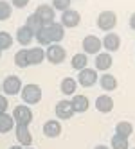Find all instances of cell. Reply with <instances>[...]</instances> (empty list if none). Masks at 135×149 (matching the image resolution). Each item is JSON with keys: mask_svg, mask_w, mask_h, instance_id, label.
<instances>
[{"mask_svg": "<svg viewBox=\"0 0 135 149\" xmlns=\"http://www.w3.org/2000/svg\"><path fill=\"white\" fill-rule=\"evenodd\" d=\"M29 4V0H11V6H15L16 9H24Z\"/></svg>", "mask_w": 135, "mask_h": 149, "instance_id": "1f68e13d", "label": "cell"}, {"mask_svg": "<svg viewBox=\"0 0 135 149\" xmlns=\"http://www.w3.org/2000/svg\"><path fill=\"white\" fill-rule=\"evenodd\" d=\"M15 127V119L13 115H7V113H2L0 115V133H7Z\"/></svg>", "mask_w": 135, "mask_h": 149, "instance_id": "603a6c76", "label": "cell"}, {"mask_svg": "<svg viewBox=\"0 0 135 149\" xmlns=\"http://www.w3.org/2000/svg\"><path fill=\"white\" fill-rule=\"evenodd\" d=\"M33 40H34V34H33V31H31L29 27L22 25V27L16 29V41H18L20 45L27 47V45H31V41H33Z\"/></svg>", "mask_w": 135, "mask_h": 149, "instance_id": "5bb4252c", "label": "cell"}, {"mask_svg": "<svg viewBox=\"0 0 135 149\" xmlns=\"http://www.w3.org/2000/svg\"><path fill=\"white\" fill-rule=\"evenodd\" d=\"M2 92L6 95H16L22 92V81L18 76H7L2 83Z\"/></svg>", "mask_w": 135, "mask_h": 149, "instance_id": "52a82bcc", "label": "cell"}, {"mask_svg": "<svg viewBox=\"0 0 135 149\" xmlns=\"http://www.w3.org/2000/svg\"><path fill=\"white\" fill-rule=\"evenodd\" d=\"M70 65H72V68L74 70H83V68H87V65H88V58H87V54L85 52H79V54H74L72 56V59H70Z\"/></svg>", "mask_w": 135, "mask_h": 149, "instance_id": "44dd1931", "label": "cell"}, {"mask_svg": "<svg viewBox=\"0 0 135 149\" xmlns=\"http://www.w3.org/2000/svg\"><path fill=\"white\" fill-rule=\"evenodd\" d=\"M24 149H33V147H24Z\"/></svg>", "mask_w": 135, "mask_h": 149, "instance_id": "8d00e7d4", "label": "cell"}, {"mask_svg": "<svg viewBox=\"0 0 135 149\" xmlns=\"http://www.w3.org/2000/svg\"><path fill=\"white\" fill-rule=\"evenodd\" d=\"M94 149H108V147H106V146H96Z\"/></svg>", "mask_w": 135, "mask_h": 149, "instance_id": "e575fe53", "label": "cell"}, {"mask_svg": "<svg viewBox=\"0 0 135 149\" xmlns=\"http://www.w3.org/2000/svg\"><path fill=\"white\" fill-rule=\"evenodd\" d=\"M47 31H49V36H50V41H52V43H59V41L65 38V27L59 22H54L52 25H49Z\"/></svg>", "mask_w": 135, "mask_h": 149, "instance_id": "9a60e30c", "label": "cell"}, {"mask_svg": "<svg viewBox=\"0 0 135 149\" xmlns=\"http://www.w3.org/2000/svg\"><path fill=\"white\" fill-rule=\"evenodd\" d=\"M96 108L101 113H110L113 110V99L110 97V95H106V93L99 95V97L96 99Z\"/></svg>", "mask_w": 135, "mask_h": 149, "instance_id": "e0dca14e", "label": "cell"}, {"mask_svg": "<svg viewBox=\"0 0 135 149\" xmlns=\"http://www.w3.org/2000/svg\"><path fill=\"white\" fill-rule=\"evenodd\" d=\"M56 115H58V119H63V120L70 119V117L74 115V110H72L70 101H59L56 104Z\"/></svg>", "mask_w": 135, "mask_h": 149, "instance_id": "2e32d148", "label": "cell"}, {"mask_svg": "<svg viewBox=\"0 0 135 149\" xmlns=\"http://www.w3.org/2000/svg\"><path fill=\"white\" fill-rule=\"evenodd\" d=\"M70 2L72 0H52V7L54 11H67V9H70Z\"/></svg>", "mask_w": 135, "mask_h": 149, "instance_id": "4dcf8cb0", "label": "cell"}, {"mask_svg": "<svg viewBox=\"0 0 135 149\" xmlns=\"http://www.w3.org/2000/svg\"><path fill=\"white\" fill-rule=\"evenodd\" d=\"M112 63H113V59H112V54H108V52H99L94 59L96 70H101V72H106L112 67Z\"/></svg>", "mask_w": 135, "mask_h": 149, "instance_id": "7c38bea8", "label": "cell"}, {"mask_svg": "<svg viewBox=\"0 0 135 149\" xmlns=\"http://www.w3.org/2000/svg\"><path fill=\"white\" fill-rule=\"evenodd\" d=\"M70 104H72V110H74V113H83V111H87L88 106H90V102H88V99H87V95H79V93L72 95Z\"/></svg>", "mask_w": 135, "mask_h": 149, "instance_id": "4fadbf2b", "label": "cell"}, {"mask_svg": "<svg viewBox=\"0 0 135 149\" xmlns=\"http://www.w3.org/2000/svg\"><path fill=\"white\" fill-rule=\"evenodd\" d=\"M25 27H29L31 31H33V34H36L38 33V31H41V29H43L45 25L43 24H41L40 22V18L33 13V15H31V16H27V22H25Z\"/></svg>", "mask_w": 135, "mask_h": 149, "instance_id": "484cf974", "label": "cell"}, {"mask_svg": "<svg viewBox=\"0 0 135 149\" xmlns=\"http://www.w3.org/2000/svg\"><path fill=\"white\" fill-rule=\"evenodd\" d=\"M34 15H36V16L40 18V22L43 24L45 27L52 25V24L56 22V11H54V7H52V6L41 4V6H38V7H36Z\"/></svg>", "mask_w": 135, "mask_h": 149, "instance_id": "7a4b0ae2", "label": "cell"}, {"mask_svg": "<svg viewBox=\"0 0 135 149\" xmlns=\"http://www.w3.org/2000/svg\"><path fill=\"white\" fill-rule=\"evenodd\" d=\"M13 119H15V124H18V126H29L33 122V111H31L29 106L20 104L13 111Z\"/></svg>", "mask_w": 135, "mask_h": 149, "instance_id": "277c9868", "label": "cell"}, {"mask_svg": "<svg viewBox=\"0 0 135 149\" xmlns=\"http://www.w3.org/2000/svg\"><path fill=\"white\" fill-rule=\"evenodd\" d=\"M110 146H112V149H128V138L113 135L110 140Z\"/></svg>", "mask_w": 135, "mask_h": 149, "instance_id": "f1b7e54d", "label": "cell"}, {"mask_svg": "<svg viewBox=\"0 0 135 149\" xmlns=\"http://www.w3.org/2000/svg\"><path fill=\"white\" fill-rule=\"evenodd\" d=\"M20 95H22V99H24L25 104H36V102L41 101V88H40V84L29 83V84H25V86H22Z\"/></svg>", "mask_w": 135, "mask_h": 149, "instance_id": "6da1fadb", "label": "cell"}, {"mask_svg": "<svg viewBox=\"0 0 135 149\" xmlns=\"http://www.w3.org/2000/svg\"><path fill=\"white\" fill-rule=\"evenodd\" d=\"M121 47V38L119 34L115 33H106V36L103 38V49H106L108 54H112V52H117Z\"/></svg>", "mask_w": 135, "mask_h": 149, "instance_id": "30bf717a", "label": "cell"}, {"mask_svg": "<svg viewBox=\"0 0 135 149\" xmlns=\"http://www.w3.org/2000/svg\"><path fill=\"white\" fill-rule=\"evenodd\" d=\"M133 149H135V147H133Z\"/></svg>", "mask_w": 135, "mask_h": 149, "instance_id": "ab89813d", "label": "cell"}, {"mask_svg": "<svg viewBox=\"0 0 135 149\" xmlns=\"http://www.w3.org/2000/svg\"><path fill=\"white\" fill-rule=\"evenodd\" d=\"M99 83H101V88L106 90V92H113V90H117V86H119L115 76H112V74H108V72H105V74L101 76Z\"/></svg>", "mask_w": 135, "mask_h": 149, "instance_id": "d6986e66", "label": "cell"}, {"mask_svg": "<svg viewBox=\"0 0 135 149\" xmlns=\"http://www.w3.org/2000/svg\"><path fill=\"white\" fill-rule=\"evenodd\" d=\"M115 25H117V15L113 11H103L97 16V27L105 33H110L112 29H115Z\"/></svg>", "mask_w": 135, "mask_h": 149, "instance_id": "5b68a950", "label": "cell"}, {"mask_svg": "<svg viewBox=\"0 0 135 149\" xmlns=\"http://www.w3.org/2000/svg\"><path fill=\"white\" fill-rule=\"evenodd\" d=\"M0 56H2V49H0Z\"/></svg>", "mask_w": 135, "mask_h": 149, "instance_id": "f35d334b", "label": "cell"}, {"mask_svg": "<svg viewBox=\"0 0 135 149\" xmlns=\"http://www.w3.org/2000/svg\"><path fill=\"white\" fill-rule=\"evenodd\" d=\"M13 36L6 33V31H0V49L2 50H7V49H11L13 47Z\"/></svg>", "mask_w": 135, "mask_h": 149, "instance_id": "f546056e", "label": "cell"}, {"mask_svg": "<svg viewBox=\"0 0 135 149\" xmlns=\"http://www.w3.org/2000/svg\"><path fill=\"white\" fill-rule=\"evenodd\" d=\"M81 22V15L76 11V9H67V11L61 13V20H59V24L63 25L65 29H74L78 27Z\"/></svg>", "mask_w": 135, "mask_h": 149, "instance_id": "8992f818", "label": "cell"}, {"mask_svg": "<svg viewBox=\"0 0 135 149\" xmlns=\"http://www.w3.org/2000/svg\"><path fill=\"white\" fill-rule=\"evenodd\" d=\"M7 99L4 97V95H0V115H2V113H6L7 111Z\"/></svg>", "mask_w": 135, "mask_h": 149, "instance_id": "d6a6232c", "label": "cell"}, {"mask_svg": "<svg viewBox=\"0 0 135 149\" xmlns=\"http://www.w3.org/2000/svg\"><path fill=\"white\" fill-rule=\"evenodd\" d=\"M15 65L18 68L29 67V50L27 49H22V50H18L16 54H15Z\"/></svg>", "mask_w": 135, "mask_h": 149, "instance_id": "d4e9b609", "label": "cell"}, {"mask_svg": "<svg viewBox=\"0 0 135 149\" xmlns=\"http://www.w3.org/2000/svg\"><path fill=\"white\" fill-rule=\"evenodd\" d=\"M0 92H2V84H0Z\"/></svg>", "mask_w": 135, "mask_h": 149, "instance_id": "74e56055", "label": "cell"}, {"mask_svg": "<svg viewBox=\"0 0 135 149\" xmlns=\"http://www.w3.org/2000/svg\"><path fill=\"white\" fill-rule=\"evenodd\" d=\"M130 29H133V31H135V13L130 16Z\"/></svg>", "mask_w": 135, "mask_h": 149, "instance_id": "836d02e7", "label": "cell"}, {"mask_svg": "<svg viewBox=\"0 0 135 149\" xmlns=\"http://www.w3.org/2000/svg\"><path fill=\"white\" fill-rule=\"evenodd\" d=\"M13 13V6L6 2V0H0V22H6V20L11 18Z\"/></svg>", "mask_w": 135, "mask_h": 149, "instance_id": "83f0119b", "label": "cell"}, {"mask_svg": "<svg viewBox=\"0 0 135 149\" xmlns=\"http://www.w3.org/2000/svg\"><path fill=\"white\" fill-rule=\"evenodd\" d=\"M9 149H24L22 146H13V147H9Z\"/></svg>", "mask_w": 135, "mask_h": 149, "instance_id": "d590c367", "label": "cell"}, {"mask_svg": "<svg viewBox=\"0 0 135 149\" xmlns=\"http://www.w3.org/2000/svg\"><path fill=\"white\" fill-rule=\"evenodd\" d=\"M97 72L94 68H83L79 72V76H78V83L81 84V86H85V88H90V86H94V84L97 83Z\"/></svg>", "mask_w": 135, "mask_h": 149, "instance_id": "9c48e42d", "label": "cell"}, {"mask_svg": "<svg viewBox=\"0 0 135 149\" xmlns=\"http://www.w3.org/2000/svg\"><path fill=\"white\" fill-rule=\"evenodd\" d=\"M132 133H133V126H132L130 122H126V120L117 122V126H115V135L124 136V138H130Z\"/></svg>", "mask_w": 135, "mask_h": 149, "instance_id": "cb8c5ba5", "label": "cell"}, {"mask_svg": "<svg viewBox=\"0 0 135 149\" xmlns=\"http://www.w3.org/2000/svg\"><path fill=\"white\" fill-rule=\"evenodd\" d=\"M76 90H78V81L72 79V77H65L61 81V92L65 95H76Z\"/></svg>", "mask_w": 135, "mask_h": 149, "instance_id": "7402d4cb", "label": "cell"}, {"mask_svg": "<svg viewBox=\"0 0 135 149\" xmlns=\"http://www.w3.org/2000/svg\"><path fill=\"white\" fill-rule=\"evenodd\" d=\"M43 135L49 138H56L61 135V124L59 120H47L43 124Z\"/></svg>", "mask_w": 135, "mask_h": 149, "instance_id": "ac0fdd59", "label": "cell"}, {"mask_svg": "<svg viewBox=\"0 0 135 149\" xmlns=\"http://www.w3.org/2000/svg\"><path fill=\"white\" fill-rule=\"evenodd\" d=\"M34 40L38 41V45L40 47H49L52 41H50V36H49V31H47V27H43L41 31H38V33L34 34Z\"/></svg>", "mask_w": 135, "mask_h": 149, "instance_id": "4316f807", "label": "cell"}, {"mask_svg": "<svg viewBox=\"0 0 135 149\" xmlns=\"http://www.w3.org/2000/svg\"><path fill=\"white\" fill-rule=\"evenodd\" d=\"M65 58H67V50L59 47V43H50L45 50V59L50 61L52 65H59L61 61H65Z\"/></svg>", "mask_w": 135, "mask_h": 149, "instance_id": "3957f363", "label": "cell"}, {"mask_svg": "<svg viewBox=\"0 0 135 149\" xmlns=\"http://www.w3.org/2000/svg\"><path fill=\"white\" fill-rule=\"evenodd\" d=\"M16 138H18V144L24 146V147H31V144H33V135H31L29 131V126H18L16 124Z\"/></svg>", "mask_w": 135, "mask_h": 149, "instance_id": "8fae6325", "label": "cell"}, {"mask_svg": "<svg viewBox=\"0 0 135 149\" xmlns=\"http://www.w3.org/2000/svg\"><path fill=\"white\" fill-rule=\"evenodd\" d=\"M43 59H45V50L41 47L29 49V65H40Z\"/></svg>", "mask_w": 135, "mask_h": 149, "instance_id": "ffe728a7", "label": "cell"}, {"mask_svg": "<svg viewBox=\"0 0 135 149\" xmlns=\"http://www.w3.org/2000/svg\"><path fill=\"white\" fill-rule=\"evenodd\" d=\"M101 49H103V41H101L97 36L88 34L85 40H83V50H85V54H87V56H88V54L97 56L99 52H101Z\"/></svg>", "mask_w": 135, "mask_h": 149, "instance_id": "ba28073f", "label": "cell"}]
</instances>
